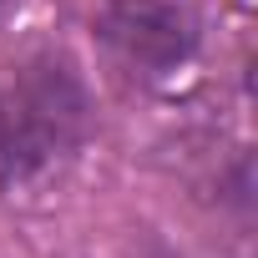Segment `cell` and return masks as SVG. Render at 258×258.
Returning a JSON list of instances; mask_svg holds the SVG:
<instances>
[{
	"label": "cell",
	"mask_w": 258,
	"mask_h": 258,
	"mask_svg": "<svg viewBox=\"0 0 258 258\" xmlns=\"http://www.w3.org/2000/svg\"><path fill=\"white\" fill-rule=\"evenodd\" d=\"M91 126V96L66 56H31L0 76V187L56 177Z\"/></svg>",
	"instance_id": "cell-1"
},
{
	"label": "cell",
	"mask_w": 258,
	"mask_h": 258,
	"mask_svg": "<svg viewBox=\"0 0 258 258\" xmlns=\"http://www.w3.org/2000/svg\"><path fill=\"white\" fill-rule=\"evenodd\" d=\"M96 46L137 81H162L182 71L198 51V21L177 0H101L91 16Z\"/></svg>",
	"instance_id": "cell-2"
},
{
	"label": "cell",
	"mask_w": 258,
	"mask_h": 258,
	"mask_svg": "<svg viewBox=\"0 0 258 258\" xmlns=\"http://www.w3.org/2000/svg\"><path fill=\"white\" fill-rule=\"evenodd\" d=\"M0 6H6V0H0Z\"/></svg>",
	"instance_id": "cell-3"
}]
</instances>
